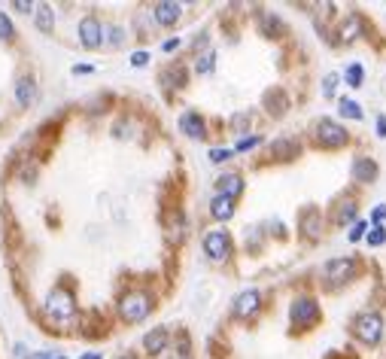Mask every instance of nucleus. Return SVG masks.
Here are the masks:
<instances>
[{
	"label": "nucleus",
	"instance_id": "nucleus-42",
	"mask_svg": "<svg viewBox=\"0 0 386 359\" xmlns=\"http://www.w3.org/2000/svg\"><path fill=\"white\" fill-rule=\"evenodd\" d=\"M31 356H34V353L27 351L25 344H15V359H31Z\"/></svg>",
	"mask_w": 386,
	"mask_h": 359
},
{
	"label": "nucleus",
	"instance_id": "nucleus-19",
	"mask_svg": "<svg viewBox=\"0 0 386 359\" xmlns=\"http://www.w3.org/2000/svg\"><path fill=\"white\" fill-rule=\"evenodd\" d=\"M180 131L189 137V141H204L207 137V119L201 116V113H195V110H186V113L180 116Z\"/></svg>",
	"mask_w": 386,
	"mask_h": 359
},
{
	"label": "nucleus",
	"instance_id": "nucleus-1",
	"mask_svg": "<svg viewBox=\"0 0 386 359\" xmlns=\"http://www.w3.org/2000/svg\"><path fill=\"white\" fill-rule=\"evenodd\" d=\"M40 320L49 326V332H70L79 326V299L73 283L61 280L46 292L40 301Z\"/></svg>",
	"mask_w": 386,
	"mask_h": 359
},
{
	"label": "nucleus",
	"instance_id": "nucleus-3",
	"mask_svg": "<svg viewBox=\"0 0 386 359\" xmlns=\"http://www.w3.org/2000/svg\"><path fill=\"white\" fill-rule=\"evenodd\" d=\"M359 271H362L359 256H335V259H328L323 268H319V280H323L326 289L338 292V289L350 287V283L359 278Z\"/></svg>",
	"mask_w": 386,
	"mask_h": 359
},
{
	"label": "nucleus",
	"instance_id": "nucleus-21",
	"mask_svg": "<svg viewBox=\"0 0 386 359\" xmlns=\"http://www.w3.org/2000/svg\"><path fill=\"white\" fill-rule=\"evenodd\" d=\"M237 201L234 198H222V195H213L210 198V204H207V210H210V219H216L219 226H225L228 219H234V207Z\"/></svg>",
	"mask_w": 386,
	"mask_h": 359
},
{
	"label": "nucleus",
	"instance_id": "nucleus-16",
	"mask_svg": "<svg viewBox=\"0 0 386 359\" xmlns=\"http://www.w3.org/2000/svg\"><path fill=\"white\" fill-rule=\"evenodd\" d=\"M189 237V216L182 210H173V214L164 219V241L171 247H180Z\"/></svg>",
	"mask_w": 386,
	"mask_h": 359
},
{
	"label": "nucleus",
	"instance_id": "nucleus-9",
	"mask_svg": "<svg viewBox=\"0 0 386 359\" xmlns=\"http://www.w3.org/2000/svg\"><path fill=\"white\" fill-rule=\"evenodd\" d=\"M13 100L18 110H31L36 100H40V82L31 70H22L15 77V86H13Z\"/></svg>",
	"mask_w": 386,
	"mask_h": 359
},
{
	"label": "nucleus",
	"instance_id": "nucleus-2",
	"mask_svg": "<svg viewBox=\"0 0 386 359\" xmlns=\"http://www.w3.org/2000/svg\"><path fill=\"white\" fill-rule=\"evenodd\" d=\"M155 305H159L155 292L146 287V283H134V287H125L116 296L113 311L122 326H140L155 314Z\"/></svg>",
	"mask_w": 386,
	"mask_h": 359
},
{
	"label": "nucleus",
	"instance_id": "nucleus-10",
	"mask_svg": "<svg viewBox=\"0 0 386 359\" xmlns=\"http://www.w3.org/2000/svg\"><path fill=\"white\" fill-rule=\"evenodd\" d=\"M365 34H368V22H365V15L347 13L341 18V25L335 27V46H353L356 40H362Z\"/></svg>",
	"mask_w": 386,
	"mask_h": 359
},
{
	"label": "nucleus",
	"instance_id": "nucleus-5",
	"mask_svg": "<svg viewBox=\"0 0 386 359\" xmlns=\"http://www.w3.org/2000/svg\"><path fill=\"white\" fill-rule=\"evenodd\" d=\"M201 250H204L207 262L213 265H225L234 256V235L225 226H213L201 235Z\"/></svg>",
	"mask_w": 386,
	"mask_h": 359
},
{
	"label": "nucleus",
	"instance_id": "nucleus-44",
	"mask_svg": "<svg viewBox=\"0 0 386 359\" xmlns=\"http://www.w3.org/2000/svg\"><path fill=\"white\" fill-rule=\"evenodd\" d=\"M79 359H104V353H100V351H86Z\"/></svg>",
	"mask_w": 386,
	"mask_h": 359
},
{
	"label": "nucleus",
	"instance_id": "nucleus-13",
	"mask_svg": "<svg viewBox=\"0 0 386 359\" xmlns=\"http://www.w3.org/2000/svg\"><path fill=\"white\" fill-rule=\"evenodd\" d=\"M182 13H186V6L177 4V0H159V4L149 6V15H152V25H155V27H173V25H180Z\"/></svg>",
	"mask_w": 386,
	"mask_h": 359
},
{
	"label": "nucleus",
	"instance_id": "nucleus-15",
	"mask_svg": "<svg viewBox=\"0 0 386 359\" xmlns=\"http://www.w3.org/2000/svg\"><path fill=\"white\" fill-rule=\"evenodd\" d=\"M244 189H246V180H244V174L241 171H225V174H219V177L213 180V195H222V198H241L244 195Z\"/></svg>",
	"mask_w": 386,
	"mask_h": 359
},
{
	"label": "nucleus",
	"instance_id": "nucleus-11",
	"mask_svg": "<svg viewBox=\"0 0 386 359\" xmlns=\"http://www.w3.org/2000/svg\"><path fill=\"white\" fill-rule=\"evenodd\" d=\"M262 305H265V296L259 289H244V292H237L234 301H232V317L237 323H250V320L262 311Z\"/></svg>",
	"mask_w": 386,
	"mask_h": 359
},
{
	"label": "nucleus",
	"instance_id": "nucleus-39",
	"mask_svg": "<svg viewBox=\"0 0 386 359\" xmlns=\"http://www.w3.org/2000/svg\"><path fill=\"white\" fill-rule=\"evenodd\" d=\"M371 223L374 226H386V204H378L371 210Z\"/></svg>",
	"mask_w": 386,
	"mask_h": 359
},
{
	"label": "nucleus",
	"instance_id": "nucleus-6",
	"mask_svg": "<svg viewBox=\"0 0 386 359\" xmlns=\"http://www.w3.org/2000/svg\"><path fill=\"white\" fill-rule=\"evenodd\" d=\"M350 332L359 344L365 347H378L383 341V332H386V317L380 311H362L350 320Z\"/></svg>",
	"mask_w": 386,
	"mask_h": 359
},
{
	"label": "nucleus",
	"instance_id": "nucleus-4",
	"mask_svg": "<svg viewBox=\"0 0 386 359\" xmlns=\"http://www.w3.org/2000/svg\"><path fill=\"white\" fill-rule=\"evenodd\" d=\"M319 320H323V311H319L317 296L301 292V296L292 299V305H289V332L292 335H305L310 329H317Z\"/></svg>",
	"mask_w": 386,
	"mask_h": 359
},
{
	"label": "nucleus",
	"instance_id": "nucleus-41",
	"mask_svg": "<svg viewBox=\"0 0 386 359\" xmlns=\"http://www.w3.org/2000/svg\"><path fill=\"white\" fill-rule=\"evenodd\" d=\"M374 131H378V137L383 141V137H386V116H378V119H374Z\"/></svg>",
	"mask_w": 386,
	"mask_h": 359
},
{
	"label": "nucleus",
	"instance_id": "nucleus-23",
	"mask_svg": "<svg viewBox=\"0 0 386 359\" xmlns=\"http://www.w3.org/2000/svg\"><path fill=\"white\" fill-rule=\"evenodd\" d=\"M271 152L277 162H295L301 155V143L295 141V137H280V141L271 143Z\"/></svg>",
	"mask_w": 386,
	"mask_h": 359
},
{
	"label": "nucleus",
	"instance_id": "nucleus-46",
	"mask_svg": "<svg viewBox=\"0 0 386 359\" xmlns=\"http://www.w3.org/2000/svg\"><path fill=\"white\" fill-rule=\"evenodd\" d=\"M55 359H67V356H64V353H58V356H55Z\"/></svg>",
	"mask_w": 386,
	"mask_h": 359
},
{
	"label": "nucleus",
	"instance_id": "nucleus-40",
	"mask_svg": "<svg viewBox=\"0 0 386 359\" xmlns=\"http://www.w3.org/2000/svg\"><path fill=\"white\" fill-rule=\"evenodd\" d=\"M171 359H192V356H189V338H180V344H177V353H173Z\"/></svg>",
	"mask_w": 386,
	"mask_h": 359
},
{
	"label": "nucleus",
	"instance_id": "nucleus-37",
	"mask_svg": "<svg viewBox=\"0 0 386 359\" xmlns=\"http://www.w3.org/2000/svg\"><path fill=\"white\" fill-rule=\"evenodd\" d=\"M95 70H98L95 64H73V67H70L73 77H91V73H95Z\"/></svg>",
	"mask_w": 386,
	"mask_h": 359
},
{
	"label": "nucleus",
	"instance_id": "nucleus-34",
	"mask_svg": "<svg viewBox=\"0 0 386 359\" xmlns=\"http://www.w3.org/2000/svg\"><path fill=\"white\" fill-rule=\"evenodd\" d=\"M338 86H341V73H328V77H323V98H335Z\"/></svg>",
	"mask_w": 386,
	"mask_h": 359
},
{
	"label": "nucleus",
	"instance_id": "nucleus-43",
	"mask_svg": "<svg viewBox=\"0 0 386 359\" xmlns=\"http://www.w3.org/2000/svg\"><path fill=\"white\" fill-rule=\"evenodd\" d=\"M55 356H58L55 351H40V353H34L31 359H55Z\"/></svg>",
	"mask_w": 386,
	"mask_h": 359
},
{
	"label": "nucleus",
	"instance_id": "nucleus-12",
	"mask_svg": "<svg viewBox=\"0 0 386 359\" xmlns=\"http://www.w3.org/2000/svg\"><path fill=\"white\" fill-rule=\"evenodd\" d=\"M359 219V198L350 195V192H341L332 204V214H328V223L332 226H353Z\"/></svg>",
	"mask_w": 386,
	"mask_h": 359
},
{
	"label": "nucleus",
	"instance_id": "nucleus-22",
	"mask_svg": "<svg viewBox=\"0 0 386 359\" xmlns=\"http://www.w3.org/2000/svg\"><path fill=\"white\" fill-rule=\"evenodd\" d=\"M34 27L40 34H46V37H52L55 34V18H58V13H55V6L52 4H36V9H34Z\"/></svg>",
	"mask_w": 386,
	"mask_h": 359
},
{
	"label": "nucleus",
	"instance_id": "nucleus-32",
	"mask_svg": "<svg viewBox=\"0 0 386 359\" xmlns=\"http://www.w3.org/2000/svg\"><path fill=\"white\" fill-rule=\"evenodd\" d=\"M207 159L213 164H225V162L234 159V152H232V146H213V150L207 152Z\"/></svg>",
	"mask_w": 386,
	"mask_h": 359
},
{
	"label": "nucleus",
	"instance_id": "nucleus-18",
	"mask_svg": "<svg viewBox=\"0 0 386 359\" xmlns=\"http://www.w3.org/2000/svg\"><path fill=\"white\" fill-rule=\"evenodd\" d=\"M159 86L164 91H180L189 86V67L186 64H168V67H161L159 73Z\"/></svg>",
	"mask_w": 386,
	"mask_h": 359
},
{
	"label": "nucleus",
	"instance_id": "nucleus-17",
	"mask_svg": "<svg viewBox=\"0 0 386 359\" xmlns=\"http://www.w3.org/2000/svg\"><path fill=\"white\" fill-rule=\"evenodd\" d=\"M350 174H353V183H359V186H371V183L380 177V164L374 162L371 155H356L353 164H350Z\"/></svg>",
	"mask_w": 386,
	"mask_h": 359
},
{
	"label": "nucleus",
	"instance_id": "nucleus-24",
	"mask_svg": "<svg viewBox=\"0 0 386 359\" xmlns=\"http://www.w3.org/2000/svg\"><path fill=\"white\" fill-rule=\"evenodd\" d=\"M259 31L268 37V40H280L286 27H283V18H280L277 13H271V9H262V13H259Z\"/></svg>",
	"mask_w": 386,
	"mask_h": 359
},
{
	"label": "nucleus",
	"instance_id": "nucleus-35",
	"mask_svg": "<svg viewBox=\"0 0 386 359\" xmlns=\"http://www.w3.org/2000/svg\"><path fill=\"white\" fill-rule=\"evenodd\" d=\"M149 58H152L149 49H134L131 58H128V64H131L134 70H140V67H146V64H149Z\"/></svg>",
	"mask_w": 386,
	"mask_h": 359
},
{
	"label": "nucleus",
	"instance_id": "nucleus-27",
	"mask_svg": "<svg viewBox=\"0 0 386 359\" xmlns=\"http://www.w3.org/2000/svg\"><path fill=\"white\" fill-rule=\"evenodd\" d=\"M15 40H18V31H15L13 15H9L4 6H0V43H4V46H13Z\"/></svg>",
	"mask_w": 386,
	"mask_h": 359
},
{
	"label": "nucleus",
	"instance_id": "nucleus-45",
	"mask_svg": "<svg viewBox=\"0 0 386 359\" xmlns=\"http://www.w3.org/2000/svg\"><path fill=\"white\" fill-rule=\"evenodd\" d=\"M113 359H140V356H137L134 351H122V353H116Z\"/></svg>",
	"mask_w": 386,
	"mask_h": 359
},
{
	"label": "nucleus",
	"instance_id": "nucleus-29",
	"mask_svg": "<svg viewBox=\"0 0 386 359\" xmlns=\"http://www.w3.org/2000/svg\"><path fill=\"white\" fill-rule=\"evenodd\" d=\"M338 113H341L344 119H356V122L365 119V110H362V104L356 98H341V100H338Z\"/></svg>",
	"mask_w": 386,
	"mask_h": 359
},
{
	"label": "nucleus",
	"instance_id": "nucleus-36",
	"mask_svg": "<svg viewBox=\"0 0 386 359\" xmlns=\"http://www.w3.org/2000/svg\"><path fill=\"white\" fill-rule=\"evenodd\" d=\"M15 9V13H22V15H34V9H36V4L34 0H13V4H9Z\"/></svg>",
	"mask_w": 386,
	"mask_h": 359
},
{
	"label": "nucleus",
	"instance_id": "nucleus-14",
	"mask_svg": "<svg viewBox=\"0 0 386 359\" xmlns=\"http://www.w3.org/2000/svg\"><path fill=\"white\" fill-rule=\"evenodd\" d=\"M171 344H173V335H171L168 326H155V329H149V332H143V341H140V347H143L146 356H161V353H168Z\"/></svg>",
	"mask_w": 386,
	"mask_h": 359
},
{
	"label": "nucleus",
	"instance_id": "nucleus-8",
	"mask_svg": "<svg viewBox=\"0 0 386 359\" xmlns=\"http://www.w3.org/2000/svg\"><path fill=\"white\" fill-rule=\"evenodd\" d=\"M76 40L86 52L104 49V18H100L98 13H86L76 25Z\"/></svg>",
	"mask_w": 386,
	"mask_h": 359
},
{
	"label": "nucleus",
	"instance_id": "nucleus-33",
	"mask_svg": "<svg viewBox=\"0 0 386 359\" xmlns=\"http://www.w3.org/2000/svg\"><path fill=\"white\" fill-rule=\"evenodd\" d=\"M365 244H368V247H383L386 244V226H371L368 235H365Z\"/></svg>",
	"mask_w": 386,
	"mask_h": 359
},
{
	"label": "nucleus",
	"instance_id": "nucleus-26",
	"mask_svg": "<svg viewBox=\"0 0 386 359\" xmlns=\"http://www.w3.org/2000/svg\"><path fill=\"white\" fill-rule=\"evenodd\" d=\"M341 82L347 89H362V82H365V67H362V61H350L344 67L341 73Z\"/></svg>",
	"mask_w": 386,
	"mask_h": 359
},
{
	"label": "nucleus",
	"instance_id": "nucleus-31",
	"mask_svg": "<svg viewBox=\"0 0 386 359\" xmlns=\"http://www.w3.org/2000/svg\"><path fill=\"white\" fill-rule=\"evenodd\" d=\"M368 228H371L368 219H356V223L350 226V232H347V241H350V244H359V241H365Z\"/></svg>",
	"mask_w": 386,
	"mask_h": 359
},
{
	"label": "nucleus",
	"instance_id": "nucleus-38",
	"mask_svg": "<svg viewBox=\"0 0 386 359\" xmlns=\"http://www.w3.org/2000/svg\"><path fill=\"white\" fill-rule=\"evenodd\" d=\"M180 46H182V37H171V40H164V43H161V52H164V55H171V52H177Z\"/></svg>",
	"mask_w": 386,
	"mask_h": 359
},
{
	"label": "nucleus",
	"instance_id": "nucleus-30",
	"mask_svg": "<svg viewBox=\"0 0 386 359\" xmlns=\"http://www.w3.org/2000/svg\"><path fill=\"white\" fill-rule=\"evenodd\" d=\"M262 141L265 137L262 134H246V137H241V141H234V146H232V152L234 155H241V152H250V150H255V146H262Z\"/></svg>",
	"mask_w": 386,
	"mask_h": 359
},
{
	"label": "nucleus",
	"instance_id": "nucleus-28",
	"mask_svg": "<svg viewBox=\"0 0 386 359\" xmlns=\"http://www.w3.org/2000/svg\"><path fill=\"white\" fill-rule=\"evenodd\" d=\"M192 70H195L198 77H210V73L216 70V52H213V49H207V52L195 55V64H192Z\"/></svg>",
	"mask_w": 386,
	"mask_h": 359
},
{
	"label": "nucleus",
	"instance_id": "nucleus-7",
	"mask_svg": "<svg viewBox=\"0 0 386 359\" xmlns=\"http://www.w3.org/2000/svg\"><path fill=\"white\" fill-rule=\"evenodd\" d=\"M310 141H314V146H319V150H344V146L350 143V131H347L338 119L323 116L310 128Z\"/></svg>",
	"mask_w": 386,
	"mask_h": 359
},
{
	"label": "nucleus",
	"instance_id": "nucleus-20",
	"mask_svg": "<svg viewBox=\"0 0 386 359\" xmlns=\"http://www.w3.org/2000/svg\"><path fill=\"white\" fill-rule=\"evenodd\" d=\"M323 228H326V219L319 214L317 207H307L305 214H301V235H305V241H319L323 237Z\"/></svg>",
	"mask_w": 386,
	"mask_h": 359
},
{
	"label": "nucleus",
	"instance_id": "nucleus-25",
	"mask_svg": "<svg viewBox=\"0 0 386 359\" xmlns=\"http://www.w3.org/2000/svg\"><path fill=\"white\" fill-rule=\"evenodd\" d=\"M128 43V27L119 22H104V49H122Z\"/></svg>",
	"mask_w": 386,
	"mask_h": 359
}]
</instances>
